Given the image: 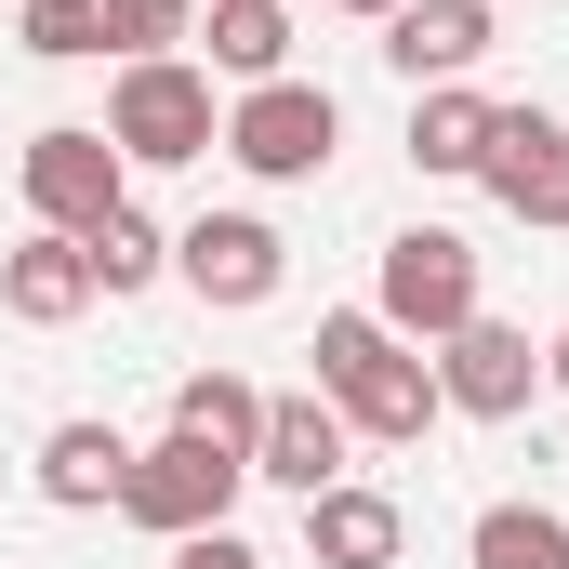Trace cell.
Segmentation results:
<instances>
[{"mask_svg": "<svg viewBox=\"0 0 569 569\" xmlns=\"http://www.w3.org/2000/svg\"><path fill=\"white\" fill-rule=\"evenodd\" d=\"M305 358H318V398L345 411V437H371V450H425V425H437V358H425V345H398L371 305H331Z\"/></svg>", "mask_w": 569, "mask_h": 569, "instance_id": "cell-1", "label": "cell"}, {"mask_svg": "<svg viewBox=\"0 0 569 569\" xmlns=\"http://www.w3.org/2000/svg\"><path fill=\"white\" fill-rule=\"evenodd\" d=\"M107 146L133 159V172H186V159H212L226 146V80L199 67V53H146L107 80Z\"/></svg>", "mask_w": 569, "mask_h": 569, "instance_id": "cell-2", "label": "cell"}, {"mask_svg": "<svg viewBox=\"0 0 569 569\" xmlns=\"http://www.w3.org/2000/svg\"><path fill=\"white\" fill-rule=\"evenodd\" d=\"M477 305H490V279H477V239H463V226H398V239H385L371 318H385L398 345H450Z\"/></svg>", "mask_w": 569, "mask_h": 569, "instance_id": "cell-3", "label": "cell"}, {"mask_svg": "<svg viewBox=\"0 0 569 569\" xmlns=\"http://www.w3.org/2000/svg\"><path fill=\"white\" fill-rule=\"evenodd\" d=\"M331 146H345V107H331V80H305V67L226 93V159H239L252 186H318Z\"/></svg>", "mask_w": 569, "mask_h": 569, "instance_id": "cell-4", "label": "cell"}, {"mask_svg": "<svg viewBox=\"0 0 569 569\" xmlns=\"http://www.w3.org/2000/svg\"><path fill=\"white\" fill-rule=\"evenodd\" d=\"M13 186H27V226L93 239V226L133 199V159L107 146V120H40V133L13 146Z\"/></svg>", "mask_w": 569, "mask_h": 569, "instance_id": "cell-5", "label": "cell"}, {"mask_svg": "<svg viewBox=\"0 0 569 569\" xmlns=\"http://www.w3.org/2000/svg\"><path fill=\"white\" fill-rule=\"evenodd\" d=\"M239 490H252V463H226L199 437H159L120 477V517H133L146 543H186V530H239Z\"/></svg>", "mask_w": 569, "mask_h": 569, "instance_id": "cell-6", "label": "cell"}, {"mask_svg": "<svg viewBox=\"0 0 569 569\" xmlns=\"http://www.w3.org/2000/svg\"><path fill=\"white\" fill-rule=\"evenodd\" d=\"M172 279L199 291L212 318H252V305H279L291 239L266 226V212H199V226H172Z\"/></svg>", "mask_w": 569, "mask_h": 569, "instance_id": "cell-7", "label": "cell"}, {"mask_svg": "<svg viewBox=\"0 0 569 569\" xmlns=\"http://www.w3.org/2000/svg\"><path fill=\"white\" fill-rule=\"evenodd\" d=\"M425 358H437V411H463V425H517V411L543 398V345H530L517 318H490V305H477L450 345H425Z\"/></svg>", "mask_w": 569, "mask_h": 569, "instance_id": "cell-8", "label": "cell"}, {"mask_svg": "<svg viewBox=\"0 0 569 569\" xmlns=\"http://www.w3.org/2000/svg\"><path fill=\"white\" fill-rule=\"evenodd\" d=\"M477 186H490L517 226H557V239H569V120H557V107H490Z\"/></svg>", "mask_w": 569, "mask_h": 569, "instance_id": "cell-9", "label": "cell"}, {"mask_svg": "<svg viewBox=\"0 0 569 569\" xmlns=\"http://www.w3.org/2000/svg\"><path fill=\"white\" fill-rule=\"evenodd\" d=\"M345 411L318 398V385H291V398H266V437H252V477L266 490H291V503H318V490H345Z\"/></svg>", "mask_w": 569, "mask_h": 569, "instance_id": "cell-10", "label": "cell"}, {"mask_svg": "<svg viewBox=\"0 0 569 569\" xmlns=\"http://www.w3.org/2000/svg\"><path fill=\"white\" fill-rule=\"evenodd\" d=\"M490 40H503V27H490V0H398V13H385V67H398L411 93L477 80V67H490Z\"/></svg>", "mask_w": 569, "mask_h": 569, "instance_id": "cell-11", "label": "cell"}, {"mask_svg": "<svg viewBox=\"0 0 569 569\" xmlns=\"http://www.w3.org/2000/svg\"><path fill=\"white\" fill-rule=\"evenodd\" d=\"M398 543H411V517H398V490H371V477H345V490L305 503V557L318 569H398Z\"/></svg>", "mask_w": 569, "mask_h": 569, "instance_id": "cell-12", "label": "cell"}, {"mask_svg": "<svg viewBox=\"0 0 569 569\" xmlns=\"http://www.w3.org/2000/svg\"><path fill=\"white\" fill-rule=\"evenodd\" d=\"M120 477H133V437L120 425H93V411H67V425L40 437V503H67V517H120Z\"/></svg>", "mask_w": 569, "mask_h": 569, "instance_id": "cell-13", "label": "cell"}, {"mask_svg": "<svg viewBox=\"0 0 569 569\" xmlns=\"http://www.w3.org/2000/svg\"><path fill=\"white\" fill-rule=\"evenodd\" d=\"M80 305H93V266H80V239L27 226V239L0 252V318H27V331H67Z\"/></svg>", "mask_w": 569, "mask_h": 569, "instance_id": "cell-14", "label": "cell"}, {"mask_svg": "<svg viewBox=\"0 0 569 569\" xmlns=\"http://www.w3.org/2000/svg\"><path fill=\"white\" fill-rule=\"evenodd\" d=\"M199 67H212L226 93L291 80V0H212V13H199Z\"/></svg>", "mask_w": 569, "mask_h": 569, "instance_id": "cell-15", "label": "cell"}, {"mask_svg": "<svg viewBox=\"0 0 569 569\" xmlns=\"http://www.w3.org/2000/svg\"><path fill=\"white\" fill-rule=\"evenodd\" d=\"M172 437H199V450H226V463H252V437H266V385L252 371H186L172 385Z\"/></svg>", "mask_w": 569, "mask_h": 569, "instance_id": "cell-16", "label": "cell"}, {"mask_svg": "<svg viewBox=\"0 0 569 569\" xmlns=\"http://www.w3.org/2000/svg\"><path fill=\"white\" fill-rule=\"evenodd\" d=\"M80 266H93V305H133V291H159V279H172V226L120 199V212L80 239Z\"/></svg>", "mask_w": 569, "mask_h": 569, "instance_id": "cell-17", "label": "cell"}, {"mask_svg": "<svg viewBox=\"0 0 569 569\" xmlns=\"http://www.w3.org/2000/svg\"><path fill=\"white\" fill-rule=\"evenodd\" d=\"M477 146H490V93L477 80L411 93V172H477Z\"/></svg>", "mask_w": 569, "mask_h": 569, "instance_id": "cell-18", "label": "cell"}, {"mask_svg": "<svg viewBox=\"0 0 569 569\" xmlns=\"http://www.w3.org/2000/svg\"><path fill=\"white\" fill-rule=\"evenodd\" d=\"M463 569H569V517L557 503H477Z\"/></svg>", "mask_w": 569, "mask_h": 569, "instance_id": "cell-19", "label": "cell"}, {"mask_svg": "<svg viewBox=\"0 0 569 569\" xmlns=\"http://www.w3.org/2000/svg\"><path fill=\"white\" fill-rule=\"evenodd\" d=\"M13 53H40V67H93V53H107V13H93V0H27V13H13Z\"/></svg>", "mask_w": 569, "mask_h": 569, "instance_id": "cell-20", "label": "cell"}, {"mask_svg": "<svg viewBox=\"0 0 569 569\" xmlns=\"http://www.w3.org/2000/svg\"><path fill=\"white\" fill-rule=\"evenodd\" d=\"M93 13H107V53H120V67L186 53V40H199V0H93Z\"/></svg>", "mask_w": 569, "mask_h": 569, "instance_id": "cell-21", "label": "cell"}, {"mask_svg": "<svg viewBox=\"0 0 569 569\" xmlns=\"http://www.w3.org/2000/svg\"><path fill=\"white\" fill-rule=\"evenodd\" d=\"M159 569H266V557H252L239 530H186V543H172V557H159Z\"/></svg>", "mask_w": 569, "mask_h": 569, "instance_id": "cell-22", "label": "cell"}, {"mask_svg": "<svg viewBox=\"0 0 569 569\" xmlns=\"http://www.w3.org/2000/svg\"><path fill=\"white\" fill-rule=\"evenodd\" d=\"M543 385H557V398H569V318H557V331H543Z\"/></svg>", "mask_w": 569, "mask_h": 569, "instance_id": "cell-23", "label": "cell"}, {"mask_svg": "<svg viewBox=\"0 0 569 569\" xmlns=\"http://www.w3.org/2000/svg\"><path fill=\"white\" fill-rule=\"evenodd\" d=\"M318 13H358V27H385V13H398V0H318Z\"/></svg>", "mask_w": 569, "mask_h": 569, "instance_id": "cell-24", "label": "cell"}]
</instances>
